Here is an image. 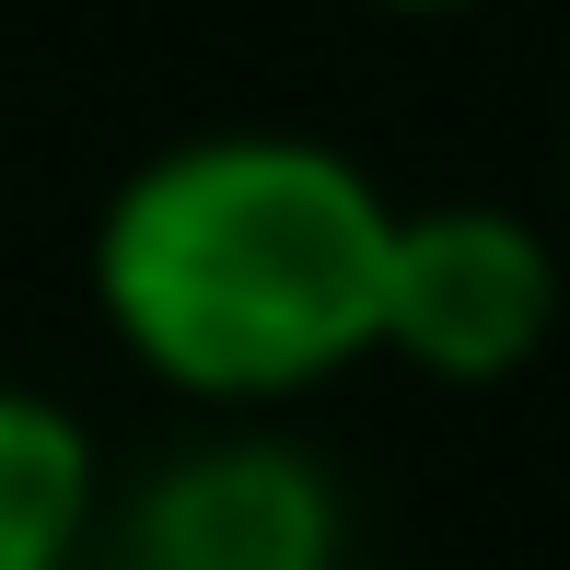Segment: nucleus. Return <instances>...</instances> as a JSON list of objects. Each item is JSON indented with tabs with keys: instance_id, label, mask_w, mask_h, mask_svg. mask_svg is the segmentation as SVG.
Returning a JSON list of instances; mask_svg holds the SVG:
<instances>
[{
	"instance_id": "1",
	"label": "nucleus",
	"mask_w": 570,
	"mask_h": 570,
	"mask_svg": "<svg viewBox=\"0 0 570 570\" xmlns=\"http://www.w3.org/2000/svg\"><path fill=\"white\" fill-rule=\"evenodd\" d=\"M396 198L326 140H175L106 198L94 303L140 373L198 407H279L384 338Z\"/></svg>"
},
{
	"instance_id": "2",
	"label": "nucleus",
	"mask_w": 570,
	"mask_h": 570,
	"mask_svg": "<svg viewBox=\"0 0 570 570\" xmlns=\"http://www.w3.org/2000/svg\"><path fill=\"white\" fill-rule=\"evenodd\" d=\"M106 570H338L350 512L303 443L279 431H210L164 454L140 489L94 524Z\"/></svg>"
},
{
	"instance_id": "3",
	"label": "nucleus",
	"mask_w": 570,
	"mask_h": 570,
	"mask_svg": "<svg viewBox=\"0 0 570 570\" xmlns=\"http://www.w3.org/2000/svg\"><path fill=\"white\" fill-rule=\"evenodd\" d=\"M559 326V256L535 222L489 210V198H443V210H396L384 245V338L420 361L431 384H512Z\"/></svg>"
},
{
	"instance_id": "4",
	"label": "nucleus",
	"mask_w": 570,
	"mask_h": 570,
	"mask_svg": "<svg viewBox=\"0 0 570 570\" xmlns=\"http://www.w3.org/2000/svg\"><path fill=\"white\" fill-rule=\"evenodd\" d=\"M106 524L94 431L36 384H0V570H82Z\"/></svg>"
},
{
	"instance_id": "5",
	"label": "nucleus",
	"mask_w": 570,
	"mask_h": 570,
	"mask_svg": "<svg viewBox=\"0 0 570 570\" xmlns=\"http://www.w3.org/2000/svg\"><path fill=\"white\" fill-rule=\"evenodd\" d=\"M384 12H465V0H384Z\"/></svg>"
}]
</instances>
